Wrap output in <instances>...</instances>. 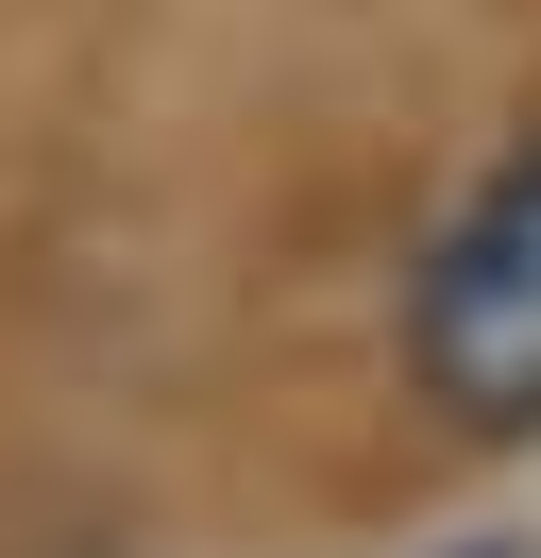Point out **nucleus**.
<instances>
[{"mask_svg": "<svg viewBox=\"0 0 541 558\" xmlns=\"http://www.w3.org/2000/svg\"><path fill=\"white\" fill-rule=\"evenodd\" d=\"M406 373L473 440H541V153H507L440 220L423 288H406Z\"/></svg>", "mask_w": 541, "mask_h": 558, "instance_id": "obj_1", "label": "nucleus"}, {"mask_svg": "<svg viewBox=\"0 0 541 558\" xmlns=\"http://www.w3.org/2000/svg\"><path fill=\"white\" fill-rule=\"evenodd\" d=\"M473 558H491V542H473Z\"/></svg>", "mask_w": 541, "mask_h": 558, "instance_id": "obj_2", "label": "nucleus"}]
</instances>
